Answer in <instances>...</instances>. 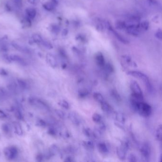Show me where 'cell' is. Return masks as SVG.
I'll return each instance as SVG.
<instances>
[{"label": "cell", "mask_w": 162, "mask_h": 162, "mask_svg": "<svg viewBox=\"0 0 162 162\" xmlns=\"http://www.w3.org/2000/svg\"><path fill=\"white\" fill-rule=\"evenodd\" d=\"M136 112L142 117H148L151 114L152 107L146 103L140 102L137 106Z\"/></svg>", "instance_id": "obj_1"}, {"label": "cell", "mask_w": 162, "mask_h": 162, "mask_svg": "<svg viewBox=\"0 0 162 162\" xmlns=\"http://www.w3.org/2000/svg\"><path fill=\"white\" fill-rule=\"evenodd\" d=\"M30 103L33 106L38 108L45 111H50V108L49 105L45 102L37 97H30L29 99Z\"/></svg>", "instance_id": "obj_2"}, {"label": "cell", "mask_w": 162, "mask_h": 162, "mask_svg": "<svg viewBox=\"0 0 162 162\" xmlns=\"http://www.w3.org/2000/svg\"><path fill=\"white\" fill-rule=\"evenodd\" d=\"M3 153L7 159L11 160L16 157L18 151L16 147L11 146L5 148L3 150Z\"/></svg>", "instance_id": "obj_3"}, {"label": "cell", "mask_w": 162, "mask_h": 162, "mask_svg": "<svg viewBox=\"0 0 162 162\" xmlns=\"http://www.w3.org/2000/svg\"><path fill=\"white\" fill-rule=\"evenodd\" d=\"M105 24H106V27L110 32H111L112 34H113L114 37H116L118 40H119L120 42L122 43L125 44H127L129 43V40H126L125 37L123 36H122L121 35V34L118 33L113 28L112 26L111 25V24L108 23V22H106L105 23Z\"/></svg>", "instance_id": "obj_4"}, {"label": "cell", "mask_w": 162, "mask_h": 162, "mask_svg": "<svg viewBox=\"0 0 162 162\" xmlns=\"http://www.w3.org/2000/svg\"><path fill=\"white\" fill-rule=\"evenodd\" d=\"M141 153L143 159L146 161H148L151 154V148L147 143H144L140 148Z\"/></svg>", "instance_id": "obj_5"}, {"label": "cell", "mask_w": 162, "mask_h": 162, "mask_svg": "<svg viewBox=\"0 0 162 162\" xmlns=\"http://www.w3.org/2000/svg\"><path fill=\"white\" fill-rule=\"evenodd\" d=\"M128 75L132 76L134 78H137L138 79H140L141 80L144 81V82L149 80V78L147 75H146L145 74L143 73L142 72H139V71H130L126 73Z\"/></svg>", "instance_id": "obj_6"}, {"label": "cell", "mask_w": 162, "mask_h": 162, "mask_svg": "<svg viewBox=\"0 0 162 162\" xmlns=\"http://www.w3.org/2000/svg\"><path fill=\"white\" fill-rule=\"evenodd\" d=\"M130 88L132 91V94L139 95H143V92H142L140 86L135 80H132L131 81L130 85Z\"/></svg>", "instance_id": "obj_7"}, {"label": "cell", "mask_w": 162, "mask_h": 162, "mask_svg": "<svg viewBox=\"0 0 162 162\" xmlns=\"http://www.w3.org/2000/svg\"><path fill=\"white\" fill-rule=\"evenodd\" d=\"M68 118L70 121L75 125H79L81 122V119L79 114L75 112H70L69 114Z\"/></svg>", "instance_id": "obj_8"}, {"label": "cell", "mask_w": 162, "mask_h": 162, "mask_svg": "<svg viewBox=\"0 0 162 162\" xmlns=\"http://www.w3.org/2000/svg\"><path fill=\"white\" fill-rule=\"evenodd\" d=\"M127 152L128 151H126L121 145L117 147L116 149V152H117V155L118 157L120 160H122V161L125 159Z\"/></svg>", "instance_id": "obj_9"}, {"label": "cell", "mask_w": 162, "mask_h": 162, "mask_svg": "<svg viewBox=\"0 0 162 162\" xmlns=\"http://www.w3.org/2000/svg\"><path fill=\"white\" fill-rule=\"evenodd\" d=\"M95 61L97 65L101 68H103L106 64L105 58L101 52L97 53L95 56Z\"/></svg>", "instance_id": "obj_10"}, {"label": "cell", "mask_w": 162, "mask_h": 162, "mask_svg": "<svg viewBox=\"0 0 162 162\" xmlns=\"http://www.w3.org/2000/svg\"><path fill=\"white\" fill-rule=\"evenodd\" d=\"M97 148L99 151L104 155H107L109 153V149L108 146L104 142L98 143L97 144Z\"/></svg>", "instance_id": "obj_11"}, {"label": "cell", "mask_w": 162, "mask_h": 162, "mask_svg": "<svg viewBox=\"0 0 162 162\" xmlns=\"http://www.w3.org/2000/svg\"><path fill=\"white\" fill-rule=\"evenodd\" d=\"M46 61L48 64L53 68H56L58 66L56 58L52 54H48L46 56Z\"/></svg>", "instance_id": "obj_12"}, {"label": "cell", "mask_w": 162, "mask_h": 162, "mask_svg": "<svg viewBox=\"0 0 162 162\" xmlns=\"http://www.w3.org/2000/svg\"><path fill=\"white\" fill-rule=\"evenodd\" d=\"M9 58L11 62H16L23 66H26L27 65V63L24 61V59H23L21 57L18 55H11L9 56Z\"/></svg>", "instance_id": "obj_13"}, {"label": "cell", "mask_w": 162, "mask_h": 162, "mask_svg": "<svg viewBox=\"0 0 162 162\" xmlns=\"http://www.w3.org/2000/svg\"><path fill=\"white\" fill-rule=\"evenodd\" d=\"M114 118L116 121L120 122L121 123H125L126 121V117L124 114L121 112H114Z\"/></svg>", "instance_id": "obj_14"}, {"label": "cell", "mask_w": 162, "mask_h": 162, "mask_svg": "<svg viewBox=\"0 0 162 162\" xmlns=\"http://www.w3.org/2000/svg\"><path fill=\"white\" fill-rule=\"evenodd\" d=\"M7 88L11 93L17 94L19 88L16 82H11L8 84Z\"/></svg>", "instance_id": "obj_15"}, {"label": "cell", "mask_w": 162, "mask_h": 162, "mask_svg": "<svg viewBox=\"0 0 162 162\" xmlns=\"http://www.w3.org/2000/svg\"><path fill=\"white\" fill-rule=\"evenodd\" d=\"M122 59L123 60L124 62L125 63V64L128 66H131V67H136V63L132 61V58L131 57L129 56V55H123L122 57Z\"/></svg>", "instance_id": "obj_16"}, {"label": "cell", "mask_w": 162, "mask_h": 162, "mask_svg": "<svg viewBox=\"0 0 162 162\" xmlns=\"http://www.w3.org/2000/svg\"><path fill=\"white\" fill-rule=\"evenodd\" d=\"M14 125V130H15V133L19 136H22L23 135V130L22 126L19 123L17 122H15L13 124Z\"/></svg>", "instance_id": "obj_17"}, {"label": "cell", "mask_w": 162, "mask_h": 162, "mask_svg": "<svg viewBox=\"0 0 162 162\" xmlns=\"http://www.w3.org/2000/svg\"><path fill=\"white\" fill-rule=\"evenodd\" d=\"M16 83L19 88L22 90H25L28 89V85L27 83L22 79H17Z\"/></svg>", "instance_id": "obj_18"}, {"label": "cell", "mask_w": 162, "mask_h": 162, "mask_svg": "<svg viewBox=\"0 0 162 162\" xmlns=\"http://www.w3.org/2000/svg\"><path fill=\"white\" fill-rule=\"evenodd\" d=\"M48 152L50 153L51 156L53 157L54 155H57V153H58L60 152V150L56 145L53 144L51 146Z\"/></svg>", "instance_id": "obj_19"}, {"label": "cell", "mask_w": 162, "mask_h": 162, "mask_svg": "<svg viewBox=\"0 0 162 162\" xmlns=\"http://www.w3.org/2000/svg\"><path fill=\"white\" fill-rule=\"evenodd\" d=\"M111 96L116 101L120 102L122 100L121 96L116 90H112L111 91Z\"/></svg>", "instance_id": "obj_20"}, {"label": "cell", "mask_w": 162, "mask_h": 162, "mask_svg": "<svg viewBox=\"0 0 162 162\" xmlns=\"http://www.w3.org/2000/svg\"><path fill=\"white\" fill-rule=\"evenodd\" d=\"M126 23L125 21H117L115 23V27L118 30H125L126 28Z\"/></svg>", "instance_id": "obj_21"}, {"label": "cell", "mask_w": 162, "mask_h": 162, "mask_svg": "<svg viewBox=\"0 0 162 162\" xmlns=\"http://www.w3.org/2000/svg\"><path fill=\"white\" fill-rule=\"evenodd\" d=\"M100 105L102 110L105 112H109L111 110V107H110L109 104H108L107 102H106L105 101L101 103Z\"/></svg>", "instance_id": "obj_22"}, {"label": "cell", "mask_w": 162, "mask_h": 162, "mask_svg": "<svg viewBox=\"0 0 162 162\" xmlns=\"http://www.w3.org/2000/svg\"><path fill=\"white\" fill-rule=\"evenodd\" d=\"M83 146L85 147L86 149L89 150H92L94 148V142L91 140H86L83 141Z\"/></svg>", "instance_id": "obj_23"}, {"label": "cell", "mask_w": 162, "mask_h": 162, "mask_svg": "<svg viewBox=\"0 0 162 162\" xmlns=\"http://www.w3.org/2000/svg\"><path fill=\"white\" fill-rule=\"evenodd\" d=\"M27 18L29 19H33L35 17L36 14V10L33 8H29L26 11Z\"/></svg>", "instance_id": "obj_24"}, {"label": "cell", "mask_w": 162, "mask_h": 162, "mask_svg": "<svg viewBox=\"0 0 162 162\" xmlns=\"http://www.w3.org/2000/svg\"><path fill=\"white\" fill-rule=\"evenodd\" d=\"M156 138L157 140L161 141L162 138V126L161 125H158L156 132Z\"/></svg>", "instance_id": "obj_25"}, {"label": "cell", "mask_w": 162, "mask_h": 162, "mask_svg": "<svg viewBox=\"0 0 162 162\" xmlns=\"http://www.w3.org/2000/svg\"><path fill=\"white\" fill-rule=\"evenodd\" d=\"M9 97L7 91L3 88L0 87V100H5Z\"/></svg>", "instance_id": "obj_26"}, {"label": "cell", "mask_w": 162, "mask_h": 162, "mask_svg": "<svg viewBox=\"0 0 162 162\" xmlns=\"http://www.w3.org/2000/svg\"><path fill=\"white\" fill-rule=\"evenodd\" d=\"M103 133V132H102L100 130L96 127L95 128L93 131H92V136L95 139H98L102 135Z\"/></svg>", "instance_id": "obj_27"}, {"label": "cell", "mask_w": 162, "mask_h": 162, "mask_svg": "<svg viewBox=\"0 0 162 162\" xmlns=\"http://www.w3.org/2000/svg\"><path fill=\"white\" fill-rule=\"evenodd\" d=\"M93 97L97 101L100 103L105 101L102 95L100 93H98V92H95V93H93Z\"/></svg>", "instance_id": "obj_28"}, {"label": "cell", "mask_w": 162, "mask_h": 162, "mask_svg": "<svg viewBox=\"0 0 162 162\" xmlns=\"http://www.w3.org/2000/svg\"><path fill=\"white\" fill-rule=\"evenodd\" d=\"M149 23L145 21L139 23V27L142 31H146L149 28Z\"/></svg>", "instance_id": "obj_29"}, {"label": "cell", "mask_w": 162, "mask_h": 162, "mask_svg": "<svg viewBox=\"0 0 162 162\" xmlns=\"http://www.w3.org/2000/svg\"><path fill=\"white\" fill-rule=\"evenodd\" d=\"M103 68L106 70V72L108 73H112L114 71V68L113 66L109 63L105 64V66L103 67Z\"/></svg>", "instance_id": "obj_30"}, {"label": "cell", "mask_w": 162, "mask_h": 162, "mask_svg": "<svg viewBox=\"0 0 162 162\" xmlns=\"http://www.w3.org/2000/svg\"><path fill=\"white\" fill-rule=\"evenodd\" d=\"M121 146H123L126 151H128L130 147V143L128 139H124L121 141Z\"/></svg>", "instance_id": "obj_31"}, {"label": "cell", "mask_w": 162, "mask_h": 162, "mask_svg": "<svg viewBox=\"0 0 162 162\" xmlns=\"http://www.w3.org/2000/svg\"><path fill=\"white\" fill-rule=\"evenodd\" d=\"M92 120L97 124L100 123L102 122V117L100 114L98 113H94L92 117Z\"/></svg>", "instance_id": "obj_32"}, {"label": "cell", "mask_w": 162, "mask_h": 162, "mask_svg": "<svg viewBox=\"0 0 162 162\" xmlns=\"http://www.w3.org/2000/svg\"><path fill=\"white\" fill-rule=\"evenodd\" d=\"M144 83H145L146 89L148 91V92L150 94H152L153 92V88L151 83L150 82V80H147V81L144 82Z\"/></svg>", "instance_id": "obj_33"}, {"label": "cell", "mask_w": 162, "mask_h": 162, "mask_svg": "<svg viewBox=\"0 0 162 162\" xmlns=\"http://www.w3.org/2000/svg\"><path fill=\"white\" fill-rule=\"evenodd\" d=\"M14 115H15V117L19 120H23V114L21 112L20 109L18 108V107L14 109Z\"/></svg>", "instance_id": "obj_34"}, {"label": "cell", "mask_w": 162, "mask_h": 162, "mask_svg": "<svg viewBox=\"0 0 162 162\" xmlns=\"http://www.w3.org/2000/svg\"><path fill=\"white\" fill-rule=\"evenodd\" d=\"M58 104L61 107L65 109H68L69 108V103L65 100H62L58 102Z\"/></svg>", "instance_id": "obj_35"}, {"label": "cell", "mask_w": 162, "mask_h": 162, "mask_svg": "<svg viewBox=\"0 0 162 162\" xmlns=\"http://www.w3.org/2000/svg\"><path fill=\"white\" fill-rule=\"evenodd\" d=\"M13 47H15V49H16L18 51H20L21 52H24L25 53H29V50L26 49V48H24L23 47L21 46L18 45L17 44H13Z\"/></svg>", "instance_id": "obj_36"}, {"label": "cell", "mask_w": 162, "mask_h": 162, "mask_svg": "<svg viewBox=\"0 0 162 162\" xmlns=\"http://www.w3.org/2000/svg\"><path fill=\"white\" fill-rule=\"evenodd\" d=\"M55 113L61 119H64L66 118V114L64 112L59 109H56L55 110Z\"/></svg>", "instance_id": "obj_37"}, {"label": "cell", "mask_w": 162, "mask_h": 162, "mask_svg": "<svg viewBox=\"0 0 162 162\" xmlns=\"http://www.w3.org/2000/svg\"><path fill=\"white\" fill-rule=\"evenodd\" d=\"M89 92L88 90H80L79 91V93H78L79 96L81 98L85 97H86L87 96L89 95Z\"/></svg>", "instance_id": "obj_38"}, {"label": "cell", "mask_w": 162, "mask_h": 162, "mask_svg": "<svg viewBox=\"0 0 162 162\" xmlns=\"http://www.w3.org/2000/svg\"><path fill=\"white\" fill-rule=\"evenodd\" d=\"M83 133L86 137H90L92 136V131L89 128H86L84 129Z\"/></svg>", "instance_id": "obj_39"}, {"label": "cell", "mask_w": 162, "mask_h": 162, "mask_svg": "<svg viewBox=\"0 0 162 162\" xmlns=\"http://www.w3.org/2000/svg\"><path fill=\"white\" fill-rule=\"evenodd\" d=\"M128 160L130 162H137V157H136V156H135L133 153H130L128 156Z\"/></svg>", "instance_id": "obj_40"}, {"label": "cell", "mask_w": 162, "mask_h": 162, "mask_svg": "<svg viewBox=\"0 0 162 162\" xmlns=\"http://www.w3.org/2000/svg\"><path fill=\"white\" fill-rule=\"evenodd\" d=\"M47 122L42 119H39L36 123V125L40 127H45L47 126Z\"/></svg>", "instance_id": "obj_41"}, {"label": "cell", "mask_w": 162, "mask_h": 162, "mask_svg": "<svg viewBox=\"0 0 162 162\" xmlns=\"http://www.w3.org/2000/svg\"><path fill=\"white\" fill-rule=\"evenodd\" d=\"M2 131L6 134H8L10 132V128H9V125H8L7 124H3L2 125Z\"/></svg>", "instance_id": "obj_42"}, {"label": "cell", "mask_w": 162, "mask_h": 162, "mask_svg": "<svg viewBox=\"0 0 162 162\" xmlns=\"http://www.w3.org/2000/svg\"><path fill=\"white\" fill-rule=\"evenodd\" d=\"M48 133L50 135L52 136H55L56 135L57 131L54 128H50L49 130H48Z\"/></svg>", "instance_id": "obj_43"}, {"label": "cell", "mask_w": 162, "mask_h": 162, "mask_svg": "<svg viewBox=\"0 0 162 162\" xmlns=\"http://www.w3.org/2000/svg\"><path fill=\"white\" fill-rule=\"evenodd\" d=\"M114 125H116L117 127L121 129L123 131H125V129L124 126V124L121 123L120 122H118V121H115L114 122Z\"/></svg>", "instance_id": "obj_44"}, {"label": "cell", "mask_w": 162, "mask_h": 162, "mask_svg": "<svg viewBox=\"0 0 162 162\" xmlns=\"http://www.w3.org/2000/svg\"><path fill=\"white\" fill-rule=\"evenodd\" d=\"M155 36L157 39L160 40H162V33L161 30L159 29L157 31V33L155 34Z\"/></svg>", "instance_id": "obj_45"}, {"label": "cell", "mask_w": 162, "mask_h": 162, "mask_svg": "<svg viewBox=\"0 0 162 162\" xmlns=\"http://www.w3.org/2000/svg\"><path fill=\"white\" fill-rule=\"evenodd\" d=\"M41 43H42L43 46H44V47H45L46 48H48L49 49H51L52 48V45L51 44V43H49L48 41L42 40Z\"/></svg>", "instance_id": "obj_46"}, {"label": "cell", "mask_w": 162, "mask_h": 162, "mask_svg": "<svg viewBox=\"0 0 162 162\" xmlns=\"http://www.w3.org/2000/svg\"><path fill=\"white\" fill-rule=\"evenodd\" d=\"M7 75L8 72L5 69H4L0 68V76H6Z\"/></svg>", "instance_id": "obj_47"}, {"label": "cell", "mask_w": 162, "mask_h": 162, "mask_svg": "<svg viewBox=\"0 0 162 162\" xmlns=\"http://www.w3.org/2000/svg\"><path fill=\"white\" fill-rule=\"evenodd\" d=\"M43 157H44V156L42 154H39L36 157V160L38 162H41L43 160Z\"/></svg>", "instance_id": "obj_48"}, {"label": "cell", "mask_w": 162, "mask_h": 162, "mask_svg": "<svg viewBox=\"0 0 162 162\" xmlns=\"http://www.w3.org/2000/svg\"><path fill=\"white\" fill-rule=\"evenodd\" d=\"M64 161L65 162H74V160L73 158L72 157H70V156H68V157H66Z\"/></svg>", "instance_id": "obj_49"}, {"label": "cell", "mask_w": 162, "mask_h": 162, "mask_svg": "<svg viewBox=\"0 0 162 162\" xmlns=\"http://www.w3.org/2000/svg\"><path fill=\"white\" fill-rule=\"evenodd\" d=\"M7 117L6 114L2 110L0 109V118H3Z\"/></svg>", "instance_id": "obj_50"}, {"label": "cell", "mask_w": 162, "mask_h": 162, "mask_svg": "<svg viewBox=\"0 0 162 162\" xmlns=\"http://www.w3.org/2000/svg\"><path fill=\"white\" fill-rule=\"evenodd\" d=\"M13 2L17 6L20 7L22 5V0H13Z\"/></svg>", "instance_id": "obj_51"}, {"label": "cell", "mask_w": 162, "mask_h": 162, "mask_svg": "<svg viewBox=\"0 0 162 162\" xmlns=\"http://www.w3.org/2000/svg\"><path fill=\"white\" fill-rule=\"evenodd\" d=\"M66 67H67V65H66V64H63L62 65V69H64L66 68Z\"/></svg>", "instance_id": "obj_52"}]
</instances>
